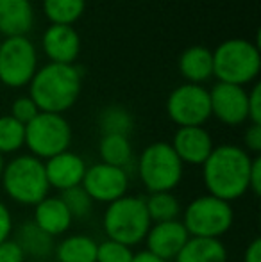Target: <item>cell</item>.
I'll use <instances>...</instances> for the list:
<instances>
[{
	"label": "cell",
	"instance_id": "obj_6",
	"mask_svg": "<svg viewBox=\"0 0 261 262\" xmlns=\"http://www.w3.org/2000/svg\"><path fill=\"white\" fill-rule=\"evenodd\" d=\"M136 173L149 193L174 191L181 184L185 164L170 143L156 141L149 145L136 161Z\"/></svg>",
	"mask_w": 261,
	"mask_h": 262
},
{
	"label": "cell",
	"instance_id": "obj_21",
	"mask_svg": "<svg viewBox=\"0 0 261 262\" xmlns=\"http://www.w3.org/2000/svg\"><path fill=\"white\" fill-rule=\"evenodd\" d=\"M98 243L86 234H72L56 243V262H97Z\"/></svg>",
	"mask_w": 261,
	"mask_h": 262
},
{
	"label": "cell",
	"instance_id": "obj_22",
	"mask_svg": "<svg viewBox=\"0 0 261 262\" xmlns=\"http://www.w3.org/2000/svg\"><path fill=\"white\" fill-rule=\"evenodd\" d=\"M175 262H227V248L220 239L190 237Z\"/></svg>",
	"mask_w": 261,
	"mask_h": 262
},
{
	"label": "cell",
	"instance_id": "obj_5",
	"mask_svg": "<svg viewBox=\"0 0 261 262\" xmlns=\"http://www.w3.org/2000/svg\"><path fill=\"white\" fill-rule=\"evenodd\" d=\"M150 225L152 221L147 214L145 198L129 194L109 204L102 217V228L108 239L131 248L145 241Z\"/></svg>",
	"mask_w": 261,
	"mask_h": 262
},
{
	"label": "cell",
	"instance_id": "obj_33",
	"mask_svg": "<svg viewBox=\"0 0 261 262\" xmlns=\"http://www.w3.org/2000/svg\"><path fill=\"white\" fill-rule=\"evenodd\" d=\"M0 262H25V255L14 239L0 243Z\"/></svg>",
	"mask_w": 261,
	"mask_h": 262
},
{
	"label": "cell",
	"instance_id": "obj_30",
	"mask_svg": "<svg viewBox=\"0 0 261 262\" xmlns=\"http://www.w3.org/2000/svg\"><path fill=\"white\" fill-rule=\"evenodd\" d=\"M39 114V109L36 107L34 102L31 100V97H18L11 105V116L20 123L27 125L29 121H32Z\"/></svg>",
	"mask_w": 261,
	"mask_h": 262
},
{
	"label": "cell",
	"instance_id": "obj_37",
	"mask_svg": "<svg viewBox=\"0 0 261 262\" xmlns=\"http://www.w3.org/2000/svg\"><path fill=\"white\" fill-rule=\"evenodd\" d=\"M132 262H167L163 259H159V257L152 255L150 252H147V250H142V252L134 253V257H132Z\"/></svg>",
	"mask_w": 261,
	"mask_h": 262
},
{
	"label": "cell",
	"instance_id": "obj_17",
	"mask_svg": "<svg viewBox=\"0 0 261 262\" xmlns=\"http://www.w3.org/2000/svg\"><path fill=\"white\" fill-rule=\"evenodd\" d=\"M34 25L31 0H0V38L27 36Z\"/></svg>",
	"mask_w": 261,
	"mask_h": 262
},
{
	"label": "cell",
	"instance_id": "obj_26",
	"mask_svg": "<svg viewBox=\"0 0 261 262\" xmlns=\"http://www.w3.org/2000/svg\"><path fill=\"white\" fill-rule=\"evenodd\" d=\"M145 207L152 223L174 221L181 214V202L172 191L165 193H149L145 198Z\"/></svg>",
	"mask_w": 261,
	"mask_h": 262
},
{
	"label": "cell",
	"instance_id": "obj_19",
	"mask_svg": "<svg viewBox=\"0 0 261 262\" xmlns=\"http://www.w3.org/2000/svg\"><path fill=\"white\" fill-rule=\"evenodd\" d=\"M14 241L22 248L25 259H34L38 262H43L54 255L56 248V239L50 237L49 234L42 230L34 221H24L18 227L14 234Z\"/></svg>",
	"mask_w": 261,
	"mask_h": 262
},
{
	"label": "cell",
	"instance_id": "obj_23",
	"mask_svg": "<svg viewBox=\"0 0 261 262\" xmlns=\"http://www.w3.org/2000/svg\"><path fill=\"white\" fill-rule=\"evenodd\" d=\"M98 156H101V162L122 168L126 171H129V166L134 162V152L127 136H102L98 141Z\"/></svg>",
	"mask_w": 261,
	"mask_h": 262
},
{
	"label": "cell",
	"instance_id": "obj_40",
	"mask_svg": "<svg viewBox=\"0 0 261 262\" xmlns=\"http://www.w3.org/2000/svg\"><path fill=\"white\" fill-rule=\"evenodd\" d=\"M0 43H2V38H0Z\"/></svg>",
	"mask_w": 261,
	"mask_h": 262
},
{
	"label": "cell",
	"instance_id": "obj_36",
	"mask_svg": "<svg viewBox=\"0 0 261 262\" xmlns=\"http://www.w3.org/2000/svg\"><path fill=\"white\" fill-rule=\"evenodd\" d=\"M244 262H261V239L256 237L249 243L247 250L244 253Z\"/></svg>",
	"mask_w": 261,
	"mask_h": 262
},
{
	"label": "cell",
	"instance_id": "obj_27",
	"mask_svg": "<svg viewBox=\"0 0 261 262\" xmlns=\"http://www.w3.org/2000/svg\"><path fill=\"white\" fill-rule=\"evenodd\" d=\"M25 146V125L11 114L0 116V156L14 154Z\"/></svg>",
	"mask_w": 261,
	"mask_h": 262
},
{
	"label": "cell",
	"instance_id": "obj_14",
	"mask_svg": "<svg viewBox=\"0 0 261 262\" xmlns=\"http://www.w3.org/2000/svg\"><path fill=\"white\" fill-rule=\"evenodd\" d=\"M43 164H45V175L50 189H56L59 193L81 186L88 168L84 159L70 150L47 159L43 161Z\"/></svg>",
	"mask_w": 261,
	"mask_h": 262
},
{
	"label": "cell",
	"instance_id": "obj_29",
	"mask_svg": "<svg viewBox=\"0 0 261 262\" xmlns=\"http://www.w3.org/2000/svg\"><path fill=\"white\" fill-rule=\"evenodd\" d=\"M132 257L134 252L131 246L111 239H106L97 246V262H132Z\"/></svg>",
	"mask_w": 261,
	"mask_h": 262
},
{
	"label": "cell",
	"instance_id": "obj_39",
	"mask_svg": "<svg viewBox=\"0 0 261 262\" xmlns=\"http://www.w3.org/2000/svg\"><path fill=\"white\" fill-rule=\"evenodd\" d=\"M43 262H56L54 259H47V260H43Z\"/></svg>",
	"mask_w": 261,
	"mask_h": 262
},
{
	"label": "cell",
	"instance_id": "obj_8",
	"mask_svg": "<svg viewBox=\"0 0 261 262\" xmlns=\"http://www.w3.org/2000/svg\"><path fill=\"white\" fill-rule=\"evenodd\" d=\"M72 145V127L63 114L39 113L25 125V146L39 161L63 154Z\"/></svg>",
	"mask_w": 261,
	"mask_h": 262
},
{
	"label": "cell",
	"instance_id": "obj_18",
	"mask_svg": "<svg viewBox=\"0 0 261 262\" xmlns=\"http://www.w3.org/2000/svg\"><path fill=\"white\" fill-rule=\"evenodd\" d=\"M36 225L42 228L50 237H59L66 234L73 223V217L70 216L68 209L59 196H47L39 204L34 205V217Z\"/></svg>",
	"mask_w": 261,
	"mask_h": 262
},
{
	"label": "cell",
	"instance_id": "obj_13",
	"mask_svg": "<svg viewBox=\"0 0 261 262\" xmlns=\"http://www.w3.org/2000/svg\"><path fill=\"white\" fill-rule=\"evenodd\" d=\"M190 239L185 225L181 220L165 221V223H152L149 228V234L145 237L147 252L159 259L170 262L177 257L181 248Z\"/></svg>",
	"mask_w": 261,
	"mask_h": 262
},
{
	"label": "cell",
	"instance_id": "obj_10",
	"mask_svg": "<svg viewBox=\"0 0 261 262\" xmlns=\"http://www.w3.org/2000/svg\"><path fill=\"white\" fill-rule=\"evenodd\" d=\"M167 114L177 127H202L211 118L209 90L185 82L167 98Z\"/></svg>",
	"mask_w": 261,
	"mask_h": 262
},
{
	"label": "cell",
	"instance_id": "obj_28",
	"mask_svg": "<svg viewBox=\"0 0 261 262\" xmlns=\"http://www.w3.org/2000/svg\"><path fill=\"white\" fill-rule=\"evenodd\" d=\"M59 198L63 200V204L68 209L70 216L75 220H86L91 212H93V200L88 196V193L81 186L66 189L59 194Z\"/></svg>",
	"mask_w": 261,
	"mask_h": 262
},
{
	"label": "cell",
	"instance_id": "obj_1",
	"mask_svg": "<svg viewBox=\"0 0 261 262\" xmlns=\"http://www.w3.org/2000/svg\"><path fill=\"white\" fill-rule=\"evenodd\" d=\"M252 156L244 146H215L202 164V180L208 194L224 202H234L249 191V171Z\"/></svg>",
	"mask_w": 261,
	"mask_h": 262
},
{
	"label": "cell",
	"instance_id": "obj_4",
	"mask_svg": "<svg viewBox=\"0 0 261 262\" xmlns=\"http://www.w3.org/2000/svg\"><path fill=\"white\" fill-rule=\"evenodd\" d=\"M259 70V47L249 39H226L213 52V75L218 79V82L244 88L245 84L254 82Z\"/></svg>",
	"mask_w": 261,
	"mask_h": 262
},
{
	"label": "cell",
	"instance_id": "obj_24",
	"mask_svg": "<svg viewBox=\"0 0 261 262\" xmlns=\"http://www.w3.org/2000/svg\"><path fill=\"white\" fill-rule=\"evenodd\" d=\"M98 128H101L102 136L116 134V136H127L134 128V118L126 107L122 105H108L98 113Z\"/></svg>",
	"mask_w": 261,
	"mask_h": 262
},
{
	"label": "cell",
	"instance_id": "obj_32",
	"mask_svg": "<svg viewBox=\"0 0 261 262\" xmlns=\"http://www.w3.org/2000/svg\"><path fill=\"white\" fill-rule=\"evenodd\" d=\"M244 145H245V152L254 154V156H259L261 152V125H254L251 123L247 127L244 134Z\"/></svg>",
	"mask_w": 261,
	"mask_h": 262
},
{
	"label": "cell",
	"instance_id": "obj_16",
	"mask_svg": "<svg viewBox=\"0 0 261 262\" xmlns=\"http://www.w3.org/2000/svg\"><path fill=\"white\" fill-rule=\"evenodd\" d=\"M42 47L50 62L73 64L81 52V36L72 25H49L42 36Z\"/></svg>",
	"mask_w": 261,
	"mask_h": 262
},
{
	"label": "cell",
	"instance_id": "obj_31",
	"mask_svg": "<svg viewBox=\"0 0 261 262\" xmlns=\"http://www.w3.org/2000/svg\"><path fill=\"white\" fill-rule=\"evenodd\" d=\"M247 111L249 121L254 125H261V86L254 84L251 91H247Z\"/></svg>",
	"mask_w": 261,
	"mask_h": 262
},
{
	"label": "cell",
	"instance_id": "obj_2",
	"mask_svg": "<svg viewBox=\"0 0 261 262\" xmlns=\"http://www.w3.org/2000/svg\"><path fill=\"white\" fill-rule=\"evenodd\" d=\"M83 88V72L75 64L47 62L29 82V97L39 113L63 114L75 105Z\"/></svg>",
	"mask_w": 261,
	"mask_h": 262
},
{
	"label": "cell",
	"instance_id": "obj_20",
	"mask_svg": "<svg viewBox=\"0 0 261 262\" xmlns=\"http://www.w3.org/2000/svg\"><path fill=\"white\" fill-rule=\"evenodd\" d=\"M179 72L190 84H202L213 77V52L195 45L186 49L179 57Z\"/></svg>",
	"mask_w": 261,
	"mask_h": 262
},
{
	"label": "cell",
	"instance_id": "obj_34",
	"mask_svg": "<svg viewBox=\"0 0 261 262\" xmlns=\"http://www.w3.org/2000/svg\"><path fill=\"white\" fill-rule=\"evenodd\" d=\"M13 216H11V210L7 209V205L4 202H0V243L11 239L13 234Z\"/></svg>",
	"mask_w": 261,
	"mask_h": 262
},
{
	"label": "cell",
	"instance_id": "obj_12",
	"mask_svg": "<svg viewBox=\"0 0 261 262\" xmlns=\"http://www.w3.org/2000/svg\"><path fill=\"white\" fill-rule=\"evenodd\" d=\"M209 102H211V116H215L224 125L238 127L249 120L245 88L218 82L209 91Z\"/></svg>",
	"mask_w": 261,
	"mask_h": 262
},
{
	"label": "cell",
	"instance_id": "obj_9",
	"mask_svg": "<svg viewBox=\"0 0 261 262\" xmlns=\"http://www.w3.org/2000/svg\"><path fill=\"white\" fill-rule=\"evenodd\" d=\"M38 52L27 36L4 38L0 43V82L7 88L29 86L38 72Z\"/></svg>",
	"mask_w": 261,
	"mask_h": 262
},
{
	"label": "cell",
	"instance_id": "obj_15",
	"mask_svg": "<svg viewBox=\"0 0 261 262\" xmlns=\"http://www.w3.org/2000/svg\"><path fill=\"white\" fill-rule=\"evenodd\" d=\"M170 145L183 164L190 166H202L215 148L211 134L204 127H179Z\"/></svg>",
	"mask_w": 261,
	"mask_h": 262
},
{
	"label": "cell",
	"instance_id": "obj_38",
	"mask_svg": "<svg viewBox=\"0 0 261 262\" xmlns=\"http://www.w3.org/2000/svg\"><path fill=\"white\" fill-rule=\"evenodd\" d=\"M4 166H6V162H4V157L0 156V177H2V171H4Z\"/></svg>",
	"mask_w": 261,
	"mask_h": 262
},
{
	"label": "cell",
	"instance_id": "obj_7",
	"mask_svg": "<svg viewBox=\"0 0 261 262\" xmlns=\"http://www.w3.org/2000/svg\"><path fill=\"white\" fill-rule=\"evenodd\" d=\"M181 223L190 237L220 239L233 227L234 210L229 202L211 194H202L188 204Z\"/></svg>",
	"mask_w": 261,
	"mask_h": 262
},
{
	"label": "cell",
	"instance_id": "obj_35",
	"mask_svg": "<svg viewBox=\"0 0 261 262\" xmlns=\"http://www.w3.org/2000/svg\"><path fill=\"white\" fill-rule=\"evenodd\" d=\"M249 191L259 196L261 194V157L254 156L251 162V171H249Z\"/></svg>",
	"mask_w": 261,
	"mask_h": 262
},
{
	"label": "cell",
	"instance_id": "obj_11",
	"mask_svg": "<svg viewBox=\"0 0 261 262\" xmlns=\"http://www.w3.org/2000/svg\"><path fill=\"white\" fill-rule=\"evenodd\" d=\"M81 187L88 196L98 204H113L118 198L126 196L129 189V171L104 162H97L86 168Z\"/></svg>",
	"mask_w": 261,
	"mask_h": 262
},
{
	"label": "cell",
	"instance_id": "obj_25",
	"mask_svg": "<svg viewBox=\"0 0 261 262\" xmlns=\"http://www.w3.org/2000/svg\"><path fill=\"white\" fill-rule=\"evenodd\" d=\"M86 0H43V14L50 25H72L84 14Z\"/></svg>",
	"mask_w": 261,
	"mask_h": 262
},
{
	"label": "cell",
	"instance_id": "obj_3",
	"mask_svg": "<svg viewBox=\"0 0 261 262\" xmlns=\"http://www.w3.org/2000/svg\"><path fill=\"white\" fill-rule=\"evenodd\" d=\"M0 182L7 196L25 207H34L43 198L49 196L50 191L45 164L31 154L16 156L6 162Z\"/></svg>",
	"mask_w": 261,
	"mask_h": 262
}]
</instances>
